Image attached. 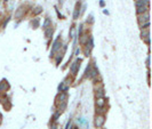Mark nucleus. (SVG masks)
Segmentation results:
<instances>
[{
  "mask_svg": "<svg viewBox=\"0 0 152 129\" xmlns=\"http://www.w3.org/2000/svg\"><path fill=\"white\" fill-rule=\"evenodd\" d=\"M149 12H145V13H142L139 15V23H143V22H146L149 21Z\"/></svg>",
  "mask_w": 152,
  "mask_h": 129,
  "instance_id": "2",
  "label": "nucleus"
},
{
  "mask_svg": "<svg viewBox=\"0 0 152 129\" xmlns=\"http://www.w3.org/2000/svg\"><path fill=\"white\" fill-rule=\"evenodd\" d=\"M79 14H80V4H77L76 10H74V14H73V17L74 18H78L79 17Z\"/></svg>",
  "mask_w": 152,
  "mask_h": 129,
  "instance_id": "7",
  "label": "nucleus"
},
{
  "mask_svg": "<svg viewBox=\"0 0 152 129\" xmlns=\"http://www.w3.org/2000/svg\"><path fill=\"white\" fill-rule=\"evenodd\" d=\"M65 99H66V93H62L60 96L57 97V101L58 102H65Z\"/></svg>",
  "mask_w": 152,
  "mask_h": 129,
  "instance_id": "10",
  "label": "nucleus"
},
{
  "mask_svg": "<svg viewBox=\"0 0 152 129\" xmlns=\"http://www.w3.org/2000/svg\"><path fill=\"white\" fill-rule=\"evenodd\" d=\"M148 6H137V13L139 14H142V13H145L148 12Z\"/></svg>",
  "mask_w": 152,
  "mask_h": 129,
  "instance_id": "8",
  "label": "nucleus"
},
{
  "mask_svg": "<svg viewBox=\"0 0 152 129\" xmlns=\"http://www.w3.org/2000/svg\"><path fill=\"white\" fill-rule=\"evenodd\" d=\"M61 47V40L60 39H57L55 42H54V46H53V49H52V54L56 52V50H58V48Z\"/></svg>",
  "mask_w": 152,
  "mask_h": 129,
  "instance_id": "5",
  "label": "nucleus"
},
{
  "mask_svg": "<svg viewBox=\"0 0 152 129\" xmlns=\"http://www.w3.org/2000/svg\"><path fill=\"white\" fill-rule=\"evenodd\" d=\"M104 104H105L104 97H98V98H96V106H97V107H103Z\"/></svg>",
  "mask_w": 152,
  "mask_h": 129,
  "instance_id": "4",
  "label": "nucleus"
},
{
  "mask_svg": "<svg viewBox=\"0 0 152 129\" xmlns=\"http://www.w3.org/2000/svg\"><path fill=\"white\" fill-rule=\"evenodd\" d=\"M105 122V119H104V116H102V114H98V116H96L95 118V126L99 128V127H102L103 125Z\"/></svg>",
  "mask_w": 152,
  "mask_h": 129,
  "instance_id": "1",
  "label": "nucleus"
},
{
  "mask_svg": "<svg viewBox=\"0 0 152 129\" xmlns=\"http://www.w3.org/2000/svg\"><path fill=\"white\" fill-rule=\"evenodd\" d=\"M86 40H88V37H87V36H82V38L80 39V42H81V44H85Z\"/></svg>",
  "mask_w": 152,
  "mask_h": 129,
  "instance_id": "14",
  "label": "nucleus"
},
{
  "mask_svg": "<svg viewBox=\"0 0 152 129\" xmlns=\"http://www.w3.org/2000/svg\"><path fill=\"white\" fill-rule=\"evenodd\" d=\"M104 96V90H103V88H101L98 90H96V98H98V97H103Z\"/></svg>",
  "mask_w": 152,
  "mask_h": 129,
  "instance_id": "11",
  "label": "nucleus"
},
{
  "mask_svg": "<svg viewBox=\"0 0 152 129\" xmlns=\"http://www.w3.org/2000/svg\"><path fill=\"white\" fill-rule=\"evenodd\" d=\"M52 33H53V29L50 27V29H47V30H46V32H45V34H46V37H47V38H49V37L52 36Z\"/></svg>",
  "mask_w": 152,
  "mask_h": 129,
  "instance_id": "12",
  "label": "nucleus"
},
{
  "mask_svg": "<svg viewBox=\"0 0 152 129\" xmlns=\"http://www.w3.org/2000/svg\"><path fill=\"white\" fill-rule=\"evenodd\" d=\"M135 1H136V0H135Z\"/></svg>",
  "mask_w": 152,
  "mask_h": 129,
  "instance_id": "16",
  "label": "nucleus"
},
{
  "mask_svg": "<svg viewBox=\"0 0 152 129\" xmlns=\"http://www.w3.org/2000/svg\"><path fill=\"white\" fill-rule=\"evenodd\" d=\"M135 5L137 6H148L149 5V0H136L135 1Z\"/></svg>",
  "mask_w": 152,
  "mask_h": 129,
  "instance_id": "6",
  "label": "nucleus"
},
{
  "mask_svg": "<svg viewBox=\"0 0 152 129\" xmlns=\"http://www.w3.org/2000/svg\"><path fill=\"white\" fill-rule=\"evenodd\" d=\"M79 63H80V59H78V61H76V62L71 65V72H72V74H77V72H78L79 66H80Z\"/></svg>",
  "mask_w": 152,
  "mask_h": 129,
  "instance_id": "3",
  "label": "nucleus"
},
{
  "mask_svg": "<svg viewBox=\"0 0 152 129\" xmlns=\"http://www.w3.org/2000/svg\"><path fill=\"white\" fill-rule=\"evenodd\" d=\"M40 12H41V8H40V7H37V8H36V10H34V13L36 14H39Z\"/></svg>",
  "mask_w": 152,
  "mask_h": 129,
  "instance_id": "15",
  "label": "nucleus"
},
{
  "mask_svg": "<svg viewBox=\"0 0 152 129\" xmlns=\"http://www.w3.org/2000/svg\"><path fill=\"white\" fill-rule=\"evenodd\" d=\"M141 36H142V38H143V39L146 38V37H150L149 27H148V29H142V33H141Z\"/></svg>",
  "mask_w": 152,
  "mask_h": 129,
  "instance_id": "9",
  "label": "nucleus"
},
{
  "mask_svg": "<svg viewBox=\"0 0 152 129\" xmlns=\"http://www.w3.org/2000/svg\"><path fill=\"white\" fill-rule=\"evenodd\" d=\"M49 25H50V19L47 18L46 22H45V24H44V27H45V29H47V27H48Z\"/></svg>",
  "mask_w": 152,
  "mask_h": 129,
  "instance_id": "13",
  "label": "nucleus"
}]
</instances>
